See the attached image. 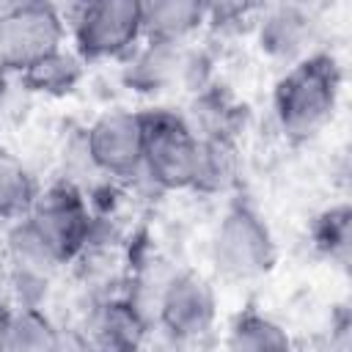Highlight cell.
<instances>
[{
	"mask_svg": "<svg viewBox=\"0 0 352 352\" xmlns=\"http://www.w3.org/2000/svg\"><path fill=\"white\" fill-rule=\"evenodd\" d=\"M341 72L333 55L311 52L292 63L275 85L272 110L278 129L292 143L314 140L336 116Z\"/></svg>",
	"mask_w": 352,
	"mask_h": 352,
	"instance_id": "cell-1",
	"label": "cell"
},
{
	"mask_svg": "<svg viewBox=\"0 0 352 352\" xmlns=\"http://www.w3.org/2000/svg\"><path fill=\"white\" fill-rule=\"evenodd\" d=\"M209 256L220 278L253 280L275 267L278 248L261 214L248 201H234L212 234Z\"/></svg>",
	"mask_w": 352,
	"mask_h": 352,
	"instance_id": "cell-2",
	"label": "cell"
},
{
	"mask_svg": "<svg viewBox=\"0 0 352 352\" xmlns=\"http://www.w3.org/2000/svg\"><path fill=\"white\" fill-rule=\"evenodd\" d=\"M63 16L82 60L124 58L143 38L140 0H69Z\"/></svg>",
	"mask_w": 352,
	"mask_h": 352,
	"instance_id": "cell-3",
	"label": "cell"
},
{
	"mask_svg": "<svg viewBox=\"0 0 352 352\" xmlns=\"http://www.w3.org/2000/svg\"><path fill=\"white\" fill-rule=\"evenodd\" d=\"M25 223L58 256L60 264H72L96 231V217L91 214L88 198L69 182L52 184L44 192L38 190Z\"/></svg>",
	"mask_w": 352,
	"mask_h": 352,
	"instance_id": "cell-4",
	"label": "cell"
},
{
	"mask_svg": "<svg viewBox=\"0 0 352 352\" xmlns=\"http://www.w3.org/2000/svg\"><path fill=\"white\" fill-rule=\"evenodd\" d=\"M146 138H143V162L140 173L157 190H190L198 135L187 118L170 110L143 113Z\"/></svg>",
	"mask_w": 352,
	"mask_h": 352,
	"instance_id": "cell-5",
	"label": "cell"
},
{
	"mask_svg": "<svg viewBox=\"0 0 352 352\" xmlns=\"http://www.w3.org/2000/svg\"><path fill=\"white\" fill-rule=\"evenodd\" d=\"M66 16L47 0H14L0 11V66L22 72L63 47Z\"/></svg>",
	"mask_w": 352,
	"mask_h": 352,
	"instance_id": "cell-6",
	"label": "cell"
},
{
	"mask_svg": "<svg viewBox=\"0 0 352 352\" xmlns=\"http://www.w3.org/2000/svg\"><path fill=\"white\" fill-rule=\"evenodd\" d=\"M201 66V55L190 44V38H146L143 47H135L129 52L126 82L140 94H168L176 88L198 91Z\"/></svg>",
	"mask_w": 352,
	"mask_h": 352,
	"instance_id": "cell-7",
	"label": "cell"
},
{
	"mask_svg": "<svg viewBox=\"0 0 352 352\" xmlns=\"http://www.w3.org/2000/svg\"><path fill=\"white\" fill-rule=\"evenodd\" d=\"M82 138L99 176L135 179L140 173L143 138H146L143 113L107 110L82 132Z\"/></svg>",
	"mask_w": 352,
	"mask_h": 352,
	"instance_id": "cell-8",
	"label": "cell"
},
{
	"mask_svg": "<svg viewBox=\"0 0 352 352\" xmlns=\"http://www.w3.org/2000/svg\"><path fill=\"white\" fill-rule=\"evenodd\" d=\"M157 322L173 341H198L214 330L217 297L198 272H176L157 297Z\"/></svg>",
	"mask_w": 352,
	"mask_h": 352,
	"instance_id": "cell-9",
	"label": "cell"
},
{
	"mask_svg": "<svg viewBox=\"0 0 352 352\" xmlns=\"http://www.w3.org/2000/svg\"><path fill=\"white\" fill-rule=\"evenodd\" d=\"M3 261L8 264V272L14 278L19 302H30V305H41V300L50 292L58 270L63 267L58 261V256L25 223V217L11 223V228L6 234Z\"/></svg>",
	"mask_w": 352,
	"mask_h": 352,
	"instance_id": "cell-10",
	"label": "cell"
},
{
	"mask_svg": "<svg viewBox=\"0 0 352 352\" xmlns=\"http://www.w3.org/2000/svg\"><path fill=\"white\" fill-rule=\"evenodd\" d=\"M311 30H314V22L305 8H300L294 0H278L267 22L261 25V47L275 58L297 63L300 58L311 55L305 50V44L314 36Z\"/></svg>",
	"mask_w": 352,
	"mask_h": 352,
	"instance_id": "cell-11",
	"label": "cell"
},
{
	"mask_svg": "<svg viewBox=\"0 0 352 352\" xmlns=\"http://www.w3.org/2000/svg\"><path fill=\"white\" fill-rule=\"evenodd\" d=\"M143 38H192L206 22L201 0H140Z\"/></svg>",
	"mask_w": 352,
	"mask_h": 352,
	"instance_id": "cell-12",
	"label": "cell"
},
{
	"mask_svg": "<svg viewBox=\"0 0 352 352\" xmlns=\"http://www.w3.org/2000/svg\"><path fill=\"white\" fill-rule=\"evenodd\" d=\"M88 330L96 338V344L126 349V346L140 344V338L146 333V319L132 300L107 297L88 316Z\"/></svg>",
	"mask_w": 352,
	"mask_h": 352,
	"instance_id": "cell-13",
	"label": "cell"
},
{
	"mask_svg": "<svg viewBox=\"0 0 352 352\" xmlns=\"http://www.w3.org/2000/svg\"><path fill=\"white\" fill-rule=\"evenodd\" d=\"M60 330L44 314L41 305L16 302L8 316L0 322V349L22 352V349H58Z\"/></svg>",
	"mask_w": 352,
	"mask_h": 352,
	"instance_id": "cell-14",
	"label": "cell"
},
{
	"mask_svg": "<svg viewBox=\"0 0 352 352\" xmlns=\"http://www.w3.org/2000/svg\"><path fill=\"white\" fill-rule=\"evenodd\" d=\"M82 66H85V60H82V55L77 50L69 52L66 47H58V50L47 52L44 58L33 60L30 66H25L19 72V80L33 94L66 96V94H72L80 85Z\"/></svg>",
	"mask_w": 352,
	"mask_h": 352,
	"instance_id": "cell-15",
	"label": "cell"
},
{
	"mask_svg": "<svg viewBox=\"0 0 352 352\" xmlns=\"http://www.w3.org/2000/svg\"><path fill=\"white\" fill-rule=\"evenodd\" d=\"M239 173V154L236 140L223 138H198V154H195V170L190 190H198L204 195L226 192Z\"/></svg>",
	"mask_w": 352,
	"mask_h": 352,
	"instance_id": "cell-16",
	"label": "cell"
},
{
	"mask_svg": "<svg viewBox=\"0 0 352 352\" xmlns=\"http://www.w3.org/2000/svg\"><path fill=\"white\" fill-rule=\"evenodd\" d=\"M38 195V184L28 165L0 146V220H22Z\"/></svg>",
	"mask_w": 352,
	"mask_h": 352,
	"instance_id": "cell-17",
	"label": "cell"
},
{
	"mask_svg": "<svg viewBox=\"0 0 352 352\" xmlns=\"http://www.w3.org/2000/svg\"><path fill=\"white\" fill-rule=\"evenodd\" d=\"M292 341H289V333L270 316L258 314V311H242L234 324L228 327V338H226V346L228 349H253V352H261V349H286Z\"/></svg>",
	"mask_w": 352,
	"mask_h": 352,
	"instance_id": "cell-18",
	"label": "cell"
},
{
	"mask_svg": "<svg viewBox=\"0 0 352 352\" xmlns=\"http://www.w3.org/2000/svg\"><path fill=\"white\" fill-rule=\"evenodd\" d=\"M349 206H330L316 217L311 231L314 248L338 267H346L349 261Z\"/></svg>",
	"mask_w": 352,
	"mask_h": 352,
	"instance_id": "cell-19",
	"label": "cell"
},
{
	"mask_svg": "<svg viewBox=\"0 0 352 352\" xmlns=\"http://www.w3.org/2000/svg\"><path fill=\"white\" fill-rule=\"evenodd\" d=\"M206 22L212 25H234L248 19L256 8H261V0H201Z\"/></svg>",
	"mask_w": 352,
	"mask_h": 352,
	"instance_id": "cell-20",
	"label": "cell"
},
{
	"mask_svg": "<svg viewBox=\"0 0 352 352\" xmlns=\"http://www.w3.org/2000/svg\"><path fill=\"white\" fill-rule=\"evenodd\" d=\"M16 302H19V297H16L14 278H11V272H8V264H6L3 256H0V322L8 316V311H11Z\"/></svg>",
	"mask_w": 352,
	"mask_h": 352,
	"instance_id": "cell-21",
	"label": "cell"
},
{
	"mask_svg": "<svg viewBox=\"0 0 352 352\" xmlns=\"http://www.w3.org/2000/svg\"><path fill=\"white\" fill-rule=\"evenodd\" d=\"M47 3H52V6L60 8V11H66V6H69V0H47Z\"/></svg>",
	"mask_w": 352,
	"mask_h": 352,
	"instance_id": "cell-22",
	"label": "cell"
},
{
	"mask_svg": "<svg viewBox=\"0 0 352 352\" xmlns=\"http://www.w3.org/2000/svg\"><path fill=\"white\" fill-rule=\"evenodd\" d=\"M0 110H3V66H0Z\"/></svg>",
	"mask_w": 352,
	"mask_h": 352,
	"instance_id": "cell-23",
	"label": "cell"
}]
</instances>
